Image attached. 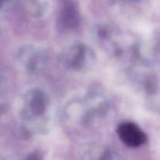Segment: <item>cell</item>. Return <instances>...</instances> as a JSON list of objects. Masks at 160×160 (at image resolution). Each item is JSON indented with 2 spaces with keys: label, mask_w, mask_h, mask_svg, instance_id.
<instances>
[{
  "label": "cell",
  "mask_w": 160,
  "mask_h": 160,
  "mask_svg": "<svg viewBox=\"0 0 160 160\" xmlns=\"http://www.w3.org/2000/svg\"><path fill=\"white\" fill-rule=\"evenodd\" d=\"M127 1H137V0H127Z\"/></svg>",
  "instance_id": "4"
},
{
  "label": "cell",
  "mask_w": 160,
  "mask_h": 160,
  "mask_svg": "<svg viewBox=\"0 0 160 160\" xmlns=\"http://www.w3.org/2000/svg\"><path fill=\"white\" fill-rule=\"evenodd\" d=\"M118 135L122 142L131 148H137L145 143L147 137L142 129L132 123H124L118 128Z\"/></svg>",
  "instance_id": "1"
},
{
  "label": "cell",
  "mask_w": 160,
  "mask_h": 160,
  "mask_svg": "<svg viewBox=\"0 0 160 160\" xmlns=\"http://www.w3.org/2000/svg\"><path fill=\"white\" fill-rule=\"evenodd\" d=\"M98 160H112V156H111L109 152L104 151Z\"/></svg>",
  "instance_id": "2"
},
{
  "label": "cell",
  "mask_w": 160,
  "mask_h": 160,
  "mask_svg": "<svg viewBox=\"0 0 160 160\" xmlns=\"http://www.w3.org/2000/svg\"><path fill=\"white\" fill-rule=\"evenodd\" d=\"M40 159V158L38 157V156H36V155H32V156H31L30 157H28L27 160H39Z\"/></svg>",
  "instance_id": "3"
}]
</instances>
